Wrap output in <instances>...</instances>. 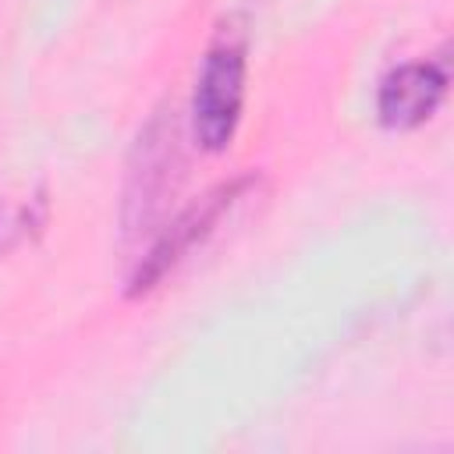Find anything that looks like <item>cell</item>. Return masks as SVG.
<instances>
[{"instance_id":"1","label":"cell","mask_w":454,"mask_h":454,"mask_svg":"<svg viewBox=\"0 0 454 454\" xmlns=\"http://www.w3.org/2000/svg\"><path fill=\"white\" fill-rule=\"evenodd\" d=\"M248 188H255V177H252V174L234 177V181H227V184H216L213 192H206L202 199H195L188 209H181V213L160 231V238L149 245V252L142 255V262L135 266L128 291H131V294H142V291H149L153 284H160L195 245H202V241L220 227V220L245 199Z\"/></svg>"},{"instance_id":"4","label":"cell","mask_w":454,"mask_h":454,"mask_svg":"<svg viewBox=\"0 0 454 454\" xmlns=\"http://www.w3.org/2000/svg\"><path fill=\"white\" fill-rule=\"evenodd\" d=\"M443 89H447V67L440 60H408L380 82V96H376L380 121L387 128H415L440 106Z\"/></svg>"},{"instance_id":"5","label":"cell","mask_w":454,"mask_h":454,"mask_svg":"<svg viewBox=\"0 0 454 454\" xmlns=\"http://www.w3.org/2000/svg\"><path fill=\"white\" fill-rule=\"evenodd\" d=\"M43 216H46V202L39 195L35 199H21V202L0 199V252L14 248L32 231H39L43 227Z\"/></svg>"},{"instance_id":"3","label":"cell","mask_w":454,"mask_h":454,"mask_svg":"<svg viewBox=\"0 0 454 454\" xmlns=\"http://www.w3.org/2000/svg\"><path fill=\"white\" fill-rule=\"evenodd\" d=\"M177 128L174 117H153L135 145V167L124 192V223L128 231H138L160 206L163 192L170 188V174L177 167Z\"/></svg>"},{"instance_id":"2","label":"cell","mask_w":454,"mask_h":454,"mask_svg":"<svg viewBox=\"0 0 454 454\" xmlns=\"http://www.w3.org/2000/svg\"><path fill=\"white\" fill-rule=\"evenodd\" d=\"M245 99V53L234 43H220L206 53L195 96H192V131L202 149H223L238 128Z\"/></svg>"}]
</instances>
